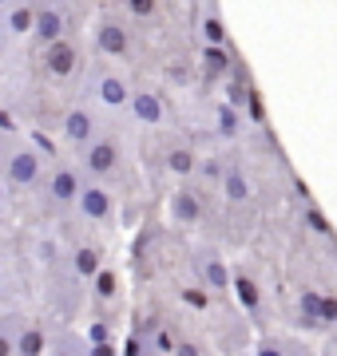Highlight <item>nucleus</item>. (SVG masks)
Listing matches in <instances>:
<instances>
[{
	"label": "nucleus",
	"mask_w": 337,
	"mask_h": 356,
	"mask_svg": "<svg viewBox=\"0 0 337 356\" xmlns=\"http://www.w3.org/2000/svg\"><path fill=\"white\" fill-rule=\"evenodd\" d=\"M91 48L107 60H127L131 56V28L119 16H100L91 24Z\"/></svg>",
	"instance_id": "1"
},
{
	"label": "nucleus",
	"mask_w": 337,
	"mask_h": 356,
	"mask_svg": "<svg viewBox=\"0 0 337 356\" xmlns=\"http://www.w3.org/2000/svg\"><path fill=\"white\" fill-rule=\"evenodd\" d=\"M40 178H44V154L32 151V147H16V151H8V159H4V182L8 186H36Z\"/></svg>",
	"instance_id": "2"
},
{
	"label": "nucleus",
	"mask_w": 337,
	"mask_h": 356,
	"mask_svg": "<svg viewBox=\"0 0 337 356\" xmlns=\"http://www.w3.org/2000/svg\"><path fill=\"white\" fill-rule=\"evenodd\" d=\"M116 166H119V143L116 139L95 135V139L84 147V163H79V170H84V175H91L95 182L111 178V175H116Z\"/></svg>",
	"instance_id": "3"
},
{
	"label": "nucleus",
	"mask_w": 337,
	"mask_h": 356,
	"mask_svg": "<svg viewBox=\"0 0 337 356\" xmlns=\"http://www.w3.org/2000/svg\"><path fill=\"white\" fill-rule=\"evenodd\" d=\"M32 44L36 48H48V44H56V40H64L68 36V16H64V8L60 4H40L36 8V20H32Z\"/></svg>",
	"instance_id": "4"
},
{
	"label": "nucleus",
	"mask_w": 337,
	"mask_h": 356,
	"mask_svg": "<svg viewBox=\"0 0 337 356\" xmlns=\"http://www.w3.org/2000/svg\"><path fill=\"white\" fill-rule=\"evenodd\" d=\"M127 111H131V119H135L139 127H163V123H167V99H163L159 91H151V88L131 91Z\"/></svg>",
	"instance_id": "5"
},
{
	"label": "nucleus",
	"mask_w": 337,
	"mask_h": 356,
	"mask_svg": "<svg viewBox=\"0 0 337 356\" xmlns=\"http://www.w3.org/2000/svg\"><path fill=\"white\" fill-rule=\"evenodd\" d=\"M76 210L88 222H111V214H116V198H111V191L107 186H100V182H84V191H79L76 198Z\"/></svg>",
	"instance_id": "6"
},
{
	"label": "nucleus",
	"mask_w": 337,
	"mask_h": 356,
	"mask_svg": "<svg viewBox=\"0 0 337 356\" xmlns=\"http://www.w3.org/2000/svg\"><path fill=\"white\" fill-rule=\"evenodd\" d=\"M79 191H84V170L79 166H56L48 175V198L56 206H76Z\"/></svg>",
	"instance_id": "7"
},
{
	"label": "nucleus",
	"mask_w": 337,
	"mask_h": 356,
	"mask_svg": "<svg viewBox=\"0 0 337 356\" xmlns=\"http://www.w3.org/2000/svg\"><path fill=\"white\" fill-rule=\"evenodd\" d=\"M195 269L210 293H230V266L214 250H195Z\"/></svg>",
	"instance_id": "8"
},
{
	"label": "nucleus",
	"mask_w": 337,
	"mask_h": 356,
	"mask_svg": "<svg viewBox=\"0 0 337 356\" xmlns=\"http://www.w3.org/2000/svg\"><path fill=\"white\" fill-rule=\"evenodd\" d=\"M60 135H64L68 147H88V143L100 135L95 115H91L88 107H72V111L64 115V123H60Z\"/></svg>",
	"instance_id": "9"
},
{
	"label": "nucleus",
	"mask_w": 337,
	"mask_h": 356,
	"mask_svg": "<svg viewBox=\"0 0 337 356\" xmlns=\"http://www.w3.org/2000/svg\"><path fill=\"white\" fill-rule=\"evenodd\" d=\"M44 67H48L56 79H68L72 72H76V67H79V48L72 44V36L56 40V44L44 48Z\"/></svg>",
	"instance_id": "10"
},
{
	"label": "nucleus",
	"mask_w": 337,
	"mask_h": 356,
	"mask_svg": "<svg viewBox=\"0 0 337 356\" xmlns=\"http://www.w3.org/2000/svg\"><path fill=\"white\" fill-rule=\"evenodd\" d=\"M91 91H95V99L104 103V107H127V99H131L127 79L116 76V72H100V76L91 79Z\"/></svg>",
	"instance_id": "11"
},
{
	"label": "nucleus",
	"mask_w": 337,
	"mask_h": 356,
	"mask_svg": "<svg viewBox=\"0 0 337 356\" xmlns=\"http://www.w3.org/2000/svg\"><path fill=\"white\" fill-rule=\"evenodd\" d=\"M294 321L298 329H310V332H322V289L313 285H301L298 289V309H294Z\"/></svg>",
	"instance_id": "12"
},
{
	"label": "nucleus",
	"mask_w": 337,
	"mask_h": 356,
	"mask_svg": "<svg viewBox=\"0 0 337 356\" xmlns=\"http://www.w3.org/2000/svg\"><path fill=\"white\" fill-rule=\"evenodd\" d=\"M171 222H179V226H198L203 222V198H198V191L179 186V191L171 194Z\"/></svg>",
	"instance_id": "13"
},
{
	"label": "nucleus",
	"mask_w": 337,
	"mask_h": 356,
	"mask_svg": "<svg viewBox=\"0 0 337 356\" xmlns=\"http://www.w3.org/2000/svg\"><path fill=\"white\" fill-rule=\"evenodd\" d=\"M139 337H143V348H147V356H171V353H175V337H171V329H167L159 317L147 321V325L139 329Z\"/></svg>",
	"instance_id": "14"
},
{
	"label": "nucleus",
	"mask_w": 337,
	"mask_h": 356,
	"mask_svg": "<svg viewBox=\"0 0 337 356\" xmlns=\"http://www.w3.org/2000/svg\"><path fill=\"white\" fill-rule=\"evenodd\" d=\"M230 289L238 293V301H242V309H246L250 317L258 321L262 317V289H258V281L250 277V273H242V269H238V273H230Z\"/></svg>",
	"instance_id": "15"
},
{
	"label": "nucleus",
	"mask_w": 337,
	"mask_h": 356,
	"mask_svg": "<svg viewBox=\"0 0 337 356\" xmlns=\"http://www.w3.org/2000/svg\"><path fill=\"white\" fill-rule=\"evenodd\" d=\"M219 182H222V194H226V202H234V206H246L250 198H254V186H250V178L242 175L238 166H222Z\"/></svg>",
	"instance_id": "16"
},
{
	"label": "nucleus",
	"mask_w": 337,
	"mask_h": 356,
	"mask_svg": "<svg viewBox=\"0 0 337 356\" xmlns=\"http://www.w3.org/2000/svg\"><path fill=\"white\" fill-rule=\"evenodd\" d=\"M163 166H167L171 175L191 178V175L198 170V154H195V147H187V143H171L167 151H163Z\"/></svg>",
	"instance_id": "17"
},
{
	"label": "nucleus",
	"mask_w": 337,
	"mask_h": 356,
	"mask_svg": "<svg viewBox=\"0 0 337 356\" xmlns=\"http://www.w3.org/2000/svg\"><path fill=\"white\" fill-rule=\"evenodd\" d=\"M44 353H48V329L20 321V329H16V356H44Z\"/></svg>",
	"instance_id": "18"
},
{
	"label": "nucleus",
	"mask_w": 337,
	"mask_h": 356,
	"mask_svg": "<svg viewBox=\"0 0 337 356\" xmlns=\"http://www.w3.org/2000/svg\"><path fill=\"white\" fill-rule=\"evenodd\" d=\"M72 269H76V277L91 281L104 269V250H100V245H79L76 254H72Z\"/></svg>",
	"instance_id": "19"
},
{
	"label": "nucleus",
	"mask_w": 337,
	"mask_h": 356,
	"mask_svg": "<svg viewBox=\"0 0 337 356\" xmlns=\"http://www.w3.org/2000/svg\"><path fill=\"white\" fill-rule=\"evenodd\" d=\"M214 131H219L222 139H238L242 135V115L234 103H219V111H214Z\"/></svg>",
	"instance_id": "20"
},
{
	"label": "nucleus",
	"mask_w": 337,
	"mask_h": 356,
	"mask_svg": "<svg viewBox=\"0 0 337 356\" xmlns=\"http://www.w3.org/2000/svg\"><path fill=\"white\" fill-rule=\"evenodd\" d=\"M198 32H203V40H207L210 48H230V32H226V24H222L214 13L203 16V24H198Z\"/></svg>",
	"instance_id": "21"
},
{
	"label": "nucleus",
	"mask_w": 337,
	"mask_h": 356,
	"mask_svg": "<svg viewBox=\"0 0 337 356\" xmlns=\"http://www.w3.org/2000/svg\"><path fill=\"white\" fill-rule=\"evenodd\" d=\"M32 20H36V4H16L13 13H8V32L13 36H28Z\"/></svg>",
	"instance_id": "22"
},
{
	"label": "nucleus",
	"mask_w": 337,
	"mask_h": 356,
	"mask_svg": "<svg viewBox=\"0 0 337 356\" xmlns=\"http://www.w3.org/2000/svg\"><path fill=\"white\" fill-rule=\"evenodd\" d=\"M203 64H207V72L210 76H230V48H203Z\"/></svg>",
	"instance_id": "23"
},
{
	"label": "nucleus",
	"mask_w": 337,
	"mask_h": 356,
	"mask_svg": "<svg viewBox=\"0 0 337 356\" xmlns=\"http://www.w3.org/2000/svg\"><path fill=\"white\" fill-rule=\"evenodd\" d=\"M91 281H95V297H104V301H111V297L119 293V273L107 266V261H104V269H100Z\"/></svg>",
	"instance_id": "24"
},
{
	"label": "nucleus",
	"mask_w": 337,
	"mask_h": 356,
	"mask_svg": "<svg viewBox=\"0 0 337 356\" xmlns=\"http://www.w3.org/2000/svg\"><path fill=\"white\" fill-rule=\"evenodd\" d=\"M306 226L313 234H322V238H334V226H329V218H325V210L318 202H306Z\"/></svg>",
	"instance_id": "25"
},
{
	"label": "nucleus",
	"mask_w": 337,
	"mask_h": 356,
	"mask_svg": "<svg viewBox=\"0 0 337 356\" xmlns=\"http://www.w3.org/2000/svg\"><path fill=\"white\" fill-rule=\"evenodd\" d=\"M16 329H20L16 313L8 321H0V356H16Z\"/></svg>",
	"instance_id": "26"
},
{
	"label": "nucleus",
	"mask_w": 337,
	"mask_h": 356,
	"mask_svg": "<svg viewBox=\"0 0 337 356\" xmlns=\"http://www.w3.org/2000/svg\"><path fill=\"white\" fill-rule=\"evenodd\" d=\"M322 325L337 329V293L334 289H322Z\"/></svg>",
	"instance_id": "27"
},
{
	"label": "nucleus",
	"mask_w": 337,
	"mask_h": 356,
	"mask_svg": "<svg viewBox=\"0 0 337 356\" xmlns=\"http://www.w3.org/2000/svg\"><path fill=\"white\" fill-rule=\"evenodd\" d=\"M123 8L131 16H139V20H151L159 13V0H123Z\"/></svg>",
	"instance_id": "28"
},
{
	"label": "nucleus",
	"mask_w": 337,
	"mask_h": 356,
	"mask_svg": "<svg viewBox=\"0 0 337 356\" xmlns=\"http://www.w3.org/2000/svg\"><path fill=\"white\" fill-rule=\"evenodd\" d=\"M250 356H290V348H285L282 341H274V337H262L258 344H254V353Z\"/></svg>",
	"instance_id": "29"
},
{
	"label": "nucleus",
	"mask_w": 337,
	"mask_h": 356,
	"mask_svg": "<svg viewBox=\"0 0 337 356\" xmlns=\"http://www.w3.org/2000/svg\"><path fill=\"white\" fill-rule=\"evenodd\" d=\"M246 107H250V119H254V123H266V107H262L258 88H246Z\"/></svg>",
	"instance_id": "30"
},
{
	"label": "nucleus",
	"mask_w": 337,
	"mask_h": 356,
	"mask_svg": "<svg viewBox=\"0 0 337 356\" xmlns=\"http://www.w3.org/2000/svg\"><path fill=\"white\" fill-rule=\"evenodd\" d=\"M123 356H147V348H143V337H139V332H131L127 341H123Z\"/></svg>",
	"instance_id": "31"
},
{
	"label": "nucleus",
	"mask_w": 337,
	"mask_h": 356,
	"mask_svg": "<svg viewBox=\"0 0 337 356\" xmlns=\"http://www.w3.org/2000/svg\"><path fill=\"white\" fill-rule=\"evenodd\" d=\"M171 356H203V348L195 341H175V353Z\"/></svg>",
	"instance_id": "32"
},
{
	"label": "nucleus",
	"mask_w": 337,
	"mask_h": 356,
	"mask_svg": "<svg viewBox=\"0 0 337 356\" xmlns=\"http://www.w3.org/2000/svg\"><path fill=\"white\" fill-rule=\"evenodd\" d=\"M40 261H44V266L56 261V242H40Z\"/></svg>",
	"instance_id": "33"
},
{
	"label": "nucleus",
	"mask_w": 337,
	"mask_h": 356,
	"mask_svg": "<svg viewBox=\"0 0 337 356\" xmlns=\"http://www.w3.org/2000/svg\"><path fill=\"white\" fill-rule=\"evenodd\" d=\"M52 356H76V344H72V341L56 344V353H52Z\"/></svg>",
	"instance_id": "34"
},
{
	"label": "nucleus",
	"mask_w": 337,
	"mask_h": 356,
	"mask_svg": "<svg viewBox=\"0 0 337 356\" xmlns=\"http://www.w3.org/2000/svg\"><path fill=\"white\" fill-rule=\"evenodd\" d=\"M8 202V182H4V178H0V206Z\"/></svg>",
	"instance_id": "35"
},
{
	"label": "nucleus",
	"mask_w": 337,
	"mask_h": 356,
	"mask_svg": "<svg viewBox=\"0 0 337 356\" xmlns=\"http://www.w3.org/2000/svg\"><path fill=\"white\" fill-rule=\"evenodd\" d=\"M4 159H8V139L0 135V163H4Z\"/></svg>",
	"instance_id": "36"
},
{
	"label": "nucleus",
	"mask_w": 337,
	"mask_h": 356,
	"mask_svg": "<svg viewBox=\"0 0 337 356\" xmlns=\"http://www.w3.org/2000/svg\"><path fill=\"white\" fill-rule=\"evenodd\" d=\"M0 127H4V131L13 127V119H8V115H4V111H0Z\"/></svg>",
	"instance_id": "37"
},
{
	"label": "nucleus",
	"mask_w": 337,
	"mask_h": 356,
	"mask_svg": "<svg viewBox=\"0 0 337 356\" xmlns=\"http://www.w3.org/2000/svg\"><path fill=\"white\" fill-rule=\"evenodd\" d=\"M298 356H310V353H298Z\"/></svg>",
	"instance_id": "38"
}]
</instances>
